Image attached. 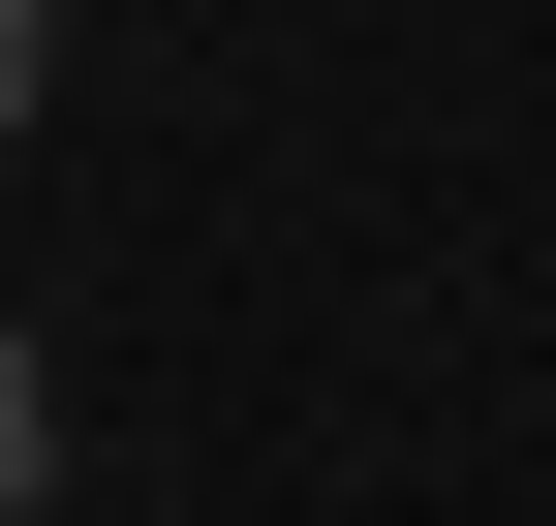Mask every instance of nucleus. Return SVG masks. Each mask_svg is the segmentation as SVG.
Returning a JSON list of instances; mask_svg holds the SVG:
<instances>
[{
  "instance_id": "f03ea898",
  "label": "nucleus",
  "mask_w": 556,
  "mask_h": 526,
  "mask_svg": "<svg viewBox=\"0 0 556 526\" xmlns=\"http://www.w3.org/2000/svg\"><path fill=\"white\" fill-rule=\"evenodd\" d=\"M31 93H62V0H0V124H31Z\"/></svg>"
},
{
  "instance_id": "f257e3e1",
  "label": "nucleus",
  "mask_w": 556,
  "mask_h": 526,
  "mask_svg": "<svg viewBox=\"0 0 556 526\" xmlns=\"http://www.w3.org/2000/svg\"><path fill=\"white\" fill-rule=\"evenodd\" d=\"M62 496V372H31V310H0V526Z\"/></svg>"
}]
</instances>
